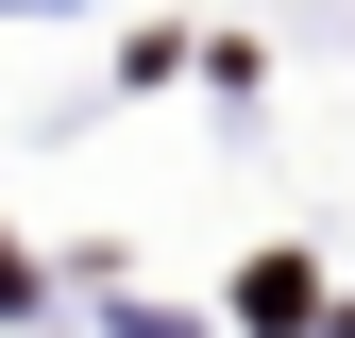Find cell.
I'll return each instance as SVG.
<instances>
[{"instance_id":"obj_1","label":"cell","mask_w":355,"mask_h":338,"mask_svg":"<svg viewBox=\"0 0 355 338\" xmlns=\"http://www.w3.org/2000/svg\"><path fill=\"white\" fill-rule=\"evenodd\" d=\"M17 287H34V271H17V237H0V305H17Z\"/></svg>"}]
</instances>
